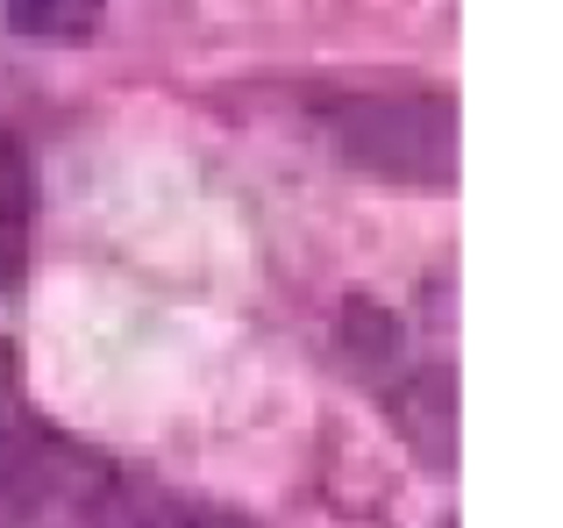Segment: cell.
<instances>
[{
	"mask_svg": "<svg viewBox=\"0 0 563 528\" xmlns=\"http://www.w3.org/2000/svg\"><path fill=\"white\" fill-rule=\"evenodd\" d=\"M93 528H243V521L172 486H129V493H100L93 501Z\"/></svg>",
	"mask_w": 563,
	"mask_h": 528,
	"instance_id": "obj_4",
	"label": "cell"
},
{
	"mask_svg": "<svg viewBox=\"0 0 563 528\" xmlns=\"http://www.w3.org/2000/svg\"><path fill=\"white\" fill-rule=\"evenodd\" d=\"M335 143H343V157L385 172V179L450 186L456 179V100L442 86L350 94L343 114H335Z\"/></svg>",
	"mask_w": 563,
	"mask_h": 528,
	"instance_id": "obj_1",
	"label": "cell"
},
{
	"mask_svg": "<svg viewBox=\"0 0 563 528\" xmlns=\"http://www.w3.org/2000/svg\"><path fill=\"white\" fill-rule=\"evenodd\" d=\"M29 237H36V165L22 136L0 129V293L29 278Z\"/></svg>",
	"mask_w": 563,
	"mask_h": 528,
	"instance_id": "obj_3",
	"label": "cell"
},
{
	"mask_svg": "<svg viewBox=\"0 0 563 528\" xmlns=\"http://www.w3.org/2000/svg\"><path fill=\"white\" fill-rule=\"evenodd\" d=\"M100 8L108 0H8V22L29 43H86L100 29Z\"/></svg>",
	"mask_w": 563,
	"mask_h": 528,
	"instance_id": "obj_5",
	"label": "cell"
},
{
	"mask_svg": "<svg viewBox=\"0 0 563 528\" xmlns=\"http://www.w3.org/2000/svg\"><path fill=\"white\" fill-rule=\"evenodd\" d=\"M71 472H86V458L29 407L22 358H14V343H0V521L51 507Z\"/></svg>",
	"mask_w": 563,
	"mask_h": 528,
	"instance_id": "obj_2",
	"label": "cell"
}]
</instances>
